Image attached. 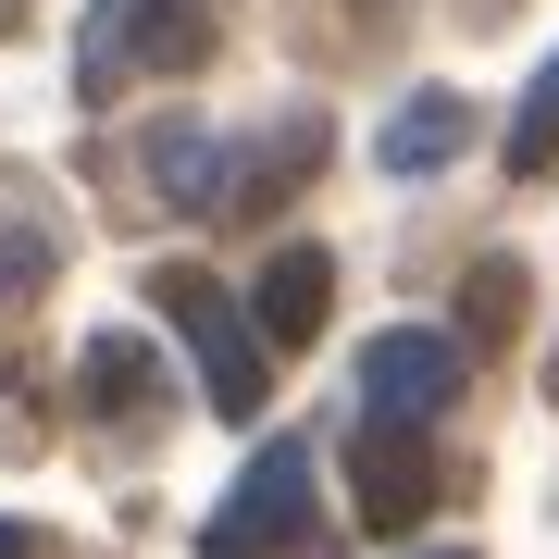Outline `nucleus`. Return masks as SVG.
<instances>
[{"label": "nucleus", "instance_id": "1", "mask_svg": "<svg viewBox=\"0 0 559 559\" xmlns=\"http://www.w3.org/2000/svg\"><path fill=\"white\" fill-rule=\"evenodd\" d=\"M150 311L187 336V360H200V399H212L224 423H261V399H274V348H261V323L224 299L200 261H162V274H150Z\"/></svg>", "mask_w": 559, "mask_h": 559}, {"label": "nucleus", "instance_id": "2", "mask_svg": "<svg viewBox=\"0 0 559 559\" xmlns=\"http://www.w3.org/2000/svg\"><path fill=\"white\" fill-rule=\"evenodd\" d=\"M212 50V0H87V50H75V87L112 100L124 75H187Z\"/></svg>", "mask_w": 559, "mask_h": 559}, {"label": "nucleus", "instance_id": "3", "mask_svg": "<svg viewBox=\"0 0 559 559\" xmlns=\"http://www.w3.org/2000/svg\"><path fill=\"white\" fill-rule=\"evenodd\" d=\"M200 559H311V448H299V436H274V448L237 473V498L212 510Z\"/></svg>", "mask_w": 559, "mask_h": 559}, {"label": "nucleus", "instance_id": "4", "mask_svg": "<svg viewBox=\"0 0 559 559\" xmlns=\"http://www.w3.org/2000/svg\"><path fill=\"white\" fill-rule=\"evenodd\" d=\"M460 373H473V348L448 336V323H385L373 348H360V411L373 423H436L448 399H460Z\"/></svg>", "mask_w": 559, "mask_h": 559}, {"label": "nucleus", "instance_id": "5", "mask_svg": "<svg viewBox=\"0 0 559 559\" xmlns=\"http://www.w3.org/2000/svg\"><path fill=\"white\" fill-rule=\"evenodd\" d=\"M348 498H360L373 535H411V522L448 498V473H436V448H423L411 423H360L348 436Z\"/></svg>", "mask_w": 559, "mask_h": 559}, {"label": "nucleus", "instance_id": "6", "mask_svg": "<svg viewBox=\"0 0 559 559\" xmlns=\"http://www.w3.org/2000/svg\"><path fill=\"white\" fill-rule=\"evenodd\" d=\"M323 311H336V261H323V249H274V261H261V286H249L261 348H311Z\"/></svg>", "mask_w": 559, "mask_h": 559}, {"label": "nucleus", "instance_id": "7", "mask_svg": "<svg viewBox=\"0 0 559 559\" xmlns=\"http://www.w3.org/2000/svg\"><path fill=\"white\" fill-rule=\"evenodd\" d=\"M75 385H87V411H100V423H124V436H150V423H162V348H150V336H87Z\"/></svg>", "mask_w": 559, "mask_h": 559}, {"label": "nucleus", "instance_id": "8", "mask_svg": "<svg viewBox=\"0 0 559 559\" xmlns=\"http://www.w3.org/2000/svg\"><path fill=\"white\" fill-rule=\"evenodd\" d=\"M460 150H473V100H460V87H423V100H399V112H385V138H373L385 175H436V162H460Z\"/></svg>", "mask_w": 559, "mask_h": 559}, {"label": "nucleus", "instance_id": "9", "mask_svg": "<svg viewBox=\"0 0 559 559\" xmlns=\"http://www.w3.org/2000/svg\"><path fill=\"white\" fill-rule=\"evenodd\" d=\"M150 187L175 212H224V200H237V150L200 138V124H150Z\"/></svg>", "mask_w": 559, "mask_h": 559}, {"label": "nucleus", "instance_id": "10", "mask_svg": "<svg viewBox=\"0 0 559 559\" xmlns=\"http://www.w3.org/2000/svg\"><path fill=\"white\" fill-rule=\"evenodd\" d=\"M50 261H62V224L25 200L13 175H0V286H25V299H38V286H50Z\"/></svg>", "mask_w": 559, "mask_h": 559}, {"label": "nucleus", "instance_id": "11", "mask_svg": "<svg viewBox=\"0 0 559 559\" xmlns=\"http://www.w3.org/2000/svg\"><path fill=\"white\" fill-rule=\"evenodd\" d=\"M311 150H323V124H286L274 150H237V200H224V212H274L286 187L311 175Z\"/></svg>", "mask_w": 559, "mask_h": 559}, {"label": "nucleus", "instance_id": "12", "mask_svg": "<svg viewBox=\"0 0 559 559\" xmlns=\"http://www.w3.org/2000/svg\"><path fill=\"white\" fill-rule=\"evenodd\" d=\"M510 175H559V50H547V75L510 112Z\"/></svg>", "mask_w": 559, "mask_h": 559}, {"label": "nucleus", "instance_id": "13", "mask_svg": "<svg viewBox=\"0 0 559 559\" xmlns=\"http://www.w3.org/2000/svg\"><path fill=\"white\" fill-rule=\"evenodd\" d=\"M510 311H522V261H473V299H460V348H473V336H510Z\"/></svg>", "mask_w": 559, "mask_h": 559}, {"label": "nucleus", "instance_id": "14", "mask_svg": "<svg viewBox=\"0 0 559 559\" xmlns=\"http://www.w3.org/2000/svg\"><path fill=\"white\" fill-rule=\"evenodd\" d=\"M0 559H50V535H25V522H0Z\"/></svg>", "mask_w": 559, "mask_h": 559}, {"label": "nucleus", "instance_id": "15", "mask_svg": "<svg viewBox=\"0 0 559 559\" xmlns=\"http://www.w3.org/2000/svg\"><path fill=\"white\" fill-rule=\"evenodd\" d=\"M436 559H473V547H436Z\"/></svg>", "mask_w": 559, "mask_h": 559}, {"label": "nucleus", "instance_id": "16", "mask_svg": "<svg viewBox=\"0 0 559 559\" xmlns=\"http://www.w3.org/2000/svg\"><path fill=\"white\" fill-rule=\"evenodd\" d=\"M547 385H559V360H547Z\"/></svg>", "mask_w": 559, "mask_h": 559}]
</instances>
